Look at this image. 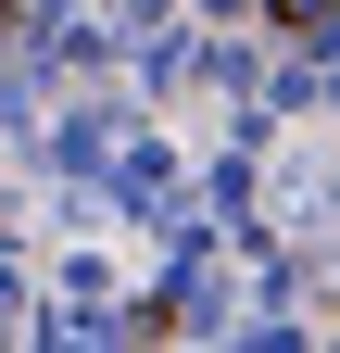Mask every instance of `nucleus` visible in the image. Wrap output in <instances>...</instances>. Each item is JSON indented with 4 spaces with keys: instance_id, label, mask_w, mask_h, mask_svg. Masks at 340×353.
Wrapping results in <instances>:
<instances>
[{
    "instance_id": "1",
    "label": "nucleus",
    "mask_w": 340,
    "mask_h": 353,
    "mask_svg": "<svg viewBox=\"0 0 340 353\" xmlns=\"http://www.w3.org/2000/svg\"><path fill=\"white\" fill-rule=\"evenodd\" d=\"M277 26H290V38H303V26H328V0H277Z\"/></svg>"
},
{
    "instance_id": "2",
    "label": "nucleus",
    "mask_w": 340,
    "mask_h": 353,
    "mask_svg": "<svg viewBox=\"0 0 340 353\" xmlns=\"http://www.w3.org/2000/svg\"><path fill=\"white\" fill-rule=\"evenodd\" d=\"M0 26H13V0H0Z\"/></svg>"
}]
</instances>
